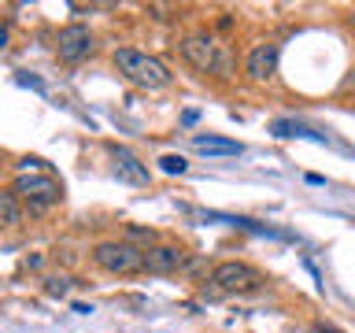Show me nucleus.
Listing matches in <instances>:
<instances>
[{"mask_svg":"<svg viewBox=\"0 0 355 333\" xmlns=\"http://www.w3.org/2000/svg\"><path fill=\"white\" fill-rule=\"evenodd\" d=\"M270 130H274V137H300L304 133V126L296 119H277V122H270Z\"/></svg>","mask_w":355,"mask_h":333,"instance_id":"obj_13","label":"nucleus"},{"mask_svg":"<svg viewBox=\"0 0 355 333\" xmlns=\"http://www.w3.org/2000/svg\"><path fill=\"white\" fill-rule=\"evenodd\" d=\"M159 171H163V174H185L189 163H185V155L166 152V155H159Z\"/></svg>","mask_w":355,"mask_h":333,"instance_id":"obj_12","label":"nucleus"},{"mask_svg":"<svg viewBox=\"0 0 355 333\" xmlns=\"http://www.w3.org/2000/svg\"><path fill=\"white\" fill-rule=\"evenodd\" d=\"M211 282H215L218 293H255V289L263 285V274L255 271L248 263H218L215 271H211Z\"/></svg>","mask_w":355,"mask_h":333,"instance_id":"obj_4","label":"nucleus"},{"mask_svg":"<svg viewBox=\"0 0 355 333\" xmlns=\"http://www.w3.org/2000/svg\"><path fill=\"white\" fill-rule=\"evenodd\" d=\"M348 26H352V30H355V11H352V15H348Z\"/></svg>","mask_w":355,"mask_h":333,"instance_id":"obj_18","label":"nucleus"},{"mask_svg":"<svg viewBox=\"0 0 355 333\" xmlns=\"http://www.w3.org/2000/svg\"><path fill=\"white\" fill-rule=\"evenodd\" d=\"M222 44L211 37V33H189V37L182 41V56L189 67H196V71H215V60H218Z\"/></svg>","mask_w":355,"mask_h":333,"instance_id":"obj_6","label":"nucleus"},{"mask_svg":"<svg viewBox=\"0 0 355 333\" xmlns=\"http://www.w3.org/2000/svg\"><path fill=\"white\" fill-rule=\"evenodd\" d=\"M0 215H4V226H19V219H22V200L15 189H4L0 193Z\"/></svg>","mask_w":355,"mask_h":333,"instance_id":"obj_11","label":"nucleus"},{"mask_svg":"<svg viewBox=\"0 0 355 333\" xmlns=\"http://www.w3.org/2000/svg\"><path fill=\"white\" fill-rule=\"evenodd\" d=\"M130 237H141V241H148V244H152V241H155V233H152V230H141V226H130Z\"/></svg>","mask_w":355,"mask_h":333,"instance_id":"obj_15","label":"nucleus"},{"mask_svg":"<svg viewBox=\"0 0 355 333\" xmlns=\"http://www.w3.org/2000/svg\"><path fill=\"white\" fill-rule=\"evenodd\" d=\"M96 49V41H93V30L89 26H63L60 33H55V56H60L63 63H82L89 52Z\"/></svg>","mask_w":355,"mask_h":333,"instance_id":"obj_5","label":"nucleus"},{"mask_svg":"<svg viewBox=\"0 0 355 333\" xmlns=\"http://www.w3.org/2000/svg\"><path fill=\"white\" fill-rule=\"evenodd\" d=\"M111 63H115V71L126 78V82L141 85V89H163V85H171V67H166L163 60H155V56H148V52L115 49Z\"/></svg>","mask_w":355,"mask_h":333,"instance_id":"obj_1","label":"nucleus"},{"mask_svg":"<svg viewBox=\"0 0 355 333\" xmlns=\"http://www.w3.org/2000/svg\"><path fill=\"white\" fill-rule=\"evenodd\" d=\"M315 333H337V330H326V326H318V330H315Z\"/></svg>","mask_w":355,"mask_h":333,"instance_id":"obj_17","label":"nucleus"},{"mask_svg":"<svg viewBox=\"0 0 355 333\" xmlns=\"http://www.w3.org/2000/svg\"><path fill=\"white\" fill-rule=\"evenodd\" d=\"M144 255L148 248H137L130 241H104L93 248V263L107 274H137L144 271Z\"/></svg>","mask_w":355,"mask_h":333,"instance_id":"obj_3","label":"nucleus"},{"mask_svg":"<svg viewBox=\"0 0 355 333\" xmlns=\"http://www.w3.org/2000/svg\"><path fill=\"white\" fill-rule=\"evenodd\" d=\"M11 189L19 193V200L26 204L33 215H44L49 207L60 204V196H63V185L55 182L52 174H19L15 182H11Z\"/></svg>","mask_w":355,"mask_h":333,"instance_id":"obj_2","label":"nucleus"},{"mask_svg":"<svg viewBox=\"0 0 355 333\" xmlns=\"http://www.w3.org/2000/svg\"><path fill=\"white\" fill-rule=\"evenodd\" d=\"M111 163H115V174L122 178V182H130V185H152V174H148V166H144L137 155H133L130 148H111Z\"/></svg>","mask_w":355,"mask_h":333,"instance_id":"obj_9","label":"nucleus"},{"mask_svg":"<svg viewBox=\"0 0 355 333\" xmlns=\"http://www.w3.org/2000/svg\"><path fill=\"white\" fill-rule=\"evenodd\" d=\"M185 248L182 244H155V248H148V255H144V271L152 274H174L185 266Z\"/></svg>","mask_w":355,"mask_h":333,"instance_id":"obj_8","label":"nucleus"},{"mask_svg":"<svg viewBox=\"0 0 355 333\" xmlns=\"http://www.w3.org/2000/svg\"><path fill=\"white\" fill-rule=\"evenodd\" d=\"M196 119H200V111H185V115H182V122H185V126H193Z\"/></svg>","mask_w":355,"mask_h":333,"instance_id":"obj_16","label":"nucleus"},{"mask_svg":"<svg viewBox=\"0 0 355 333\" xmlns=\"http://www.w3.org/2000/svg\"><path fill=\"white\" fill-rule=\"evenodd\" d=\"M277 56H282V44L277 41H263L255 44L248 52V60H244V74L252 78V82H270L277 74Z\"/></svg>","mask_w":355,"mask_h":333,"instance_id":"obj_7","label":"nucleus"},{"mask_svg":"<svg viewBox=\"0 0 355 333\" xmlns=\"http://www.w3.org/2000/svg\"><path fill=\"white\" fill-rule=\"evenodd\" d=\"M352 111H355V104H352Z\"/></svg>","mask_w":355,"mask_h":333,"instance_id":"obj_19","label":"nucleus"},{"mask_svg":"<svg viewBox=\"0 0 355 333\" xmlns=\"http://www.w3.org/2000/svg\"><path fill=\"white\" fill-rule=\"evenodd\" d=\"M44 289H49L52 296H67V289H71V278H44Z\"/></svg>","mask_w":355,"mask_h":333,"instance_id":"obj_14","label":"nucleus"},{"mask_svg":"<svg viewBox=\"0 0 355 333\" xmlns=\"http://www.w3.org/2000/svg\"><path fill=\"white\" fill-rule=\"evenodd\" d=\"M193 148L204 152V155H241V141H226V137H204V133H196L193 137Z\"/></svg>","mask_w":355,"mask_h":333,"instance_id":"obj_10","label":"nucleus"}]
</instances>
